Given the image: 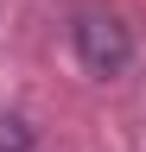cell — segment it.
Here are the masks:
<instances>
[{"mask_svg": "<svg viewBox=\"0 0 146 152\" xmlns=\"http://www.w3.org/2000/svg\"><path fill=\"white\" fill-rule=\"evenodd\" d=\"M0 152H32V127L19 114H0Z\"/></svg>", "mask_w": 146, "mask_h": 152, "instance_id": "cell-2", "label": "cell"}, {"mask_svg": "<svg viewBox=\"0 0 146 152\" xmlns=\"http://www.w3.org/2000/svg\"><path fill=\"white\" fill-rule=\"evenodd\" d=\"M70 51L89 76H121L134 64V26L114 7H76L70 13Z\"/></svg>", "mask_w": 146, "mask_h": 152, "instance_id": "cell-1", "label": "cell"}]
</instances>
